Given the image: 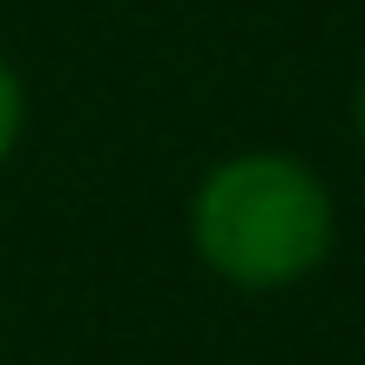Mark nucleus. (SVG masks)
<instances>
[{"label":"nucleus","instance_id":"1","mask_svg":"<svg viewBox=\"0 0 365 365\" xmlns=\"http://www.w3.org/2000/svg\"><path fill=\"white\" fill-rule=\"evenodd\" d=\"M339 210L291 149H237L190 190V250L230 291H291L331 257Z\"/></svg>","mask_w":365,"mask_h":365},{"label":"nucleus","instance_id":"2","mask_svg":"<svg viewBox=\"0 0 365 365\" xmlns=\"http://www.w3.org/2000/svg\"><path fill=\"white\" fill-rule=\"evenodd\" d=\"M21 129H27V88H21V75H14V61L0 54V163L14 156Z\"/></svg>","mask_w":365,"mask_h":365},{"label":"nucleus","instance_id":"3","mask_svg":"<svg viewBox=\"0 0 365 365\" xmlns=\"http://www.w3.org/2000/svg\"><path fill=\"white\" fill-rule=\"evenodd\" d=\"M352 135H359V149H365V75H359V88H352Z\"/></svg>","mask_w":365,"mask_h":365}]
</instances>
